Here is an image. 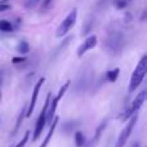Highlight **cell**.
I'll list each match as a JSON object with an SVG mask.
<instances>
[{"instance_id":"obj_1","label":"cell","mask_w":147,"mask_h":147,"mask_svg":"<svg viewBox=\"0 0 147 147\" xmlns=\"http://www.w3.org/2000/svg\"><path fill=\"white\" fill-rule=\"evenodd\" d=\"M124 44H125L124 34L120 30H117V28H111L109 31V34H107V38L105 39V45H106L107 51L111 54H114V56L121 53Z\"/></svg>"},{"instance_id":"obj_2","label":"cell","mask_w":147,"mask_h":147,"mask_svg":"<svg viewBox=\"0 0 147 147\" xmlns=\"http://www.w3.org/2000/svg\"><path fill=\"white\" fill-rule=\"evenodd\" d=\"M147 72V56H142V58L140 59L137 67L134 69V71L132 74L130 78V83H129V92H134L138 86L141 85V83L143 81Z\"/></svg>"},{"instance_id":"obj_3","label":"cell","mask_w":147,"mask_h":147,"mask_svg":"<svg viewBox=\"0 0 147 147\" xmlns=\"http://www.w3.org/2000/svg\"><path fill=\"white\" fill-rule=\"evenodd\" d=\"M70 84H71V81L70 80L66 81V83L61 86V89H59V92L57 93V96H54L53 98H51V102H49V106H48V111H47V125H51V123L53 121L54 116H56L57 106H58L59 101L62 99V97L65 96V93L67 92Z\"/></svg>"},{"instance_id":"obj_4","label":"cell","mask_w":147,"mask_h":147,"mask_svg":"<svg viewBox=\"0 0 147 147\" xmlns=\"http://www.w3.org/2000/svg\"><path fill=\"white\" fill-rule=\"evenodd\" d=\"M52 98V93L47 94V98L45 102H44V106L41 109V112L38 117V121H36V125L34 128V136H32V141H38V138L41 136L44 130V127L47 125V111H48V106H49V102H51Z\"/></svg>"},{"instance_id":"obj_5","label":"cell","mask_w":147,"mask_h":147,"mask_svg":"<svg viewBox=\"0 0 147 147\" xmlns=\"http://www.w3.org/2000/svg\"><path fill=\"white\" fill-rule=\"evenodd\" d=\"M137 121H138V111L134 112V114L128 119L127 127H125L124 129L121 130V133L119 134V138H117L115 147H124L125 145H127V141L129 140V137H130V134H132V132H133V129H134Z\"/></svg>"},{"instance_id":"obj_6","label":"cell","mask_w":147,"mask_h":147,"mask_svg":"<svg viewBox=\"0 0 147 147\" xmlns=\"http://www.w3.org/2000/svg\"><path fill=\"white\" fill-rule=\"evenodd\" d=\"M76 18H78V9H72L71 12L67 14V17L61 22L58 28H57V31H56L57 38H63V36L71 30L72 26L75 25V22H76Z\"/></svg>"},{"instance_id":"obj_7","label":"cell","mask_w":147,"mask_h":147,"mask_svg":"<svg viewBox=\"0 0 147 147\" xmlns=\"http://www.w3.org/2000/svg\"><path fill=\"white\" fill-rule=\"evenodd\" d=\"M146 96H147L146 90H142L134 99H133V102L130 103V106H128V109H125L124 112L121 114V120H123V121H127V120L129 119L133 114H134V112H137L138 110L142 107V105L145 103Z\"/></svg>"},{"instance_id":"obj_8","label":"cell","mask_w":147,"mask_h":147,"mask_svg":"<svg viewBox=\"0 0 147 147\" xmlns=\"http://www.w3.org/2000/svg\"><path fill=\"white\" fill-rule=\"evenodd\" d=\"M45 83V78H40L39 81L34 85V90H32V96H31V101L28 103V106L26 107V117H30L32 115L34 110H35V106H36V101H38V96H39V92H40L41 86L43 84Z\"/></svg>"},{"instance_id":"obj_9","label":"cell","mask_w":147,"mask_h":147,"mask_svg":"<svg viewBox=\"0 0 147 147\" xmlns=\"http://www.w3.org/2000/svg\"><path fill=\"white\" fill-rule=\"evenodd\" d=\"M96 45H97V36H96V35L89 36V38L85 39V41H84V43L81 44L80 47H79V49H78V56H79V57H83L84 54L86 53V52L90 51V49H93Z\"/></svg>"},{"instance_id":"obj_10","label":"cell","mask_w":147,"mask_h":147,"mask_svg":"<svg viewBox=\"0 0 147 147\" xmlns=\"http://www.w3.org/2000/svg\"><path fill=\"white\" fill-rule=\"evenodd\" d=\"M106 125H107V121H102L101 124L98 125V128L96 129V132H94L93 138H92L89 142H85L84 147H96L97 145H98V142H99V140H101L102 133H103V130H105V128H106Z\"/></svg>"},{"instance_id":"obj_11","label":"cell","mask_w":147,"mask_h":147,"mask_svg":"<svg viewBox=\"0 0 147 147\" xmlns=\"http://www.w3.org/2000/svg\"><path fill=\"white\" fill-rule=\"evenodd\" d=\"M58 116H54V119H53V121L51 123V125H49V130H48V134H47V137H45V140L43 141V143L40 145V147H47L48 146V143L51 142V140H52V136H53V133H54V130H56V128H57V124H58Z\"/></svg>"},{"instance_id":"obj_12","label":"cell","mask_w":147,"mask_h":147,"mask_svg":"<svg viewBox=\"0 0 147 147\" xmlns=\"http://www.w3.org/2000/svg\"><path fill=\"white\" fill-rule=\"evenodd\" d=\"M26 107H27V106H23V109L21 110L20 115H18V119H17V123H16V127H14V129H13V132H12V136H16V134H17V133H18V130H20L21 124H22L23 119H25V117H26Z\"/></svg>"},{"instance_id":"obj_13","label":"cell","mask_w":147,"mask_h":147,"mask_svg":"<svg viewBox=\"0 0 147 147\" xmlns=\"http://www.w3.org/2000/svg\"><path fill=\"white\" fill-rule=\"evenodd\" d=\"M16 51H17L20 54H22V56H25V54H27L28 52H30V45H28V43H27V41H25V40H21L20 43H18L17 48H16Z\"/></svg>"},{"instance_id":"obj_14","label":"cell","mask_w":147,"mask_h":147,"mask_svg":"<svg viewBox=\"0 0 147 147\" xmlns=\"http://www.w3.org/2000/svg\"><path fill=\"white\" fill-rule=\"evenodd\" d=\"M120 75V69H114V70H110V71L106 72V79L110 81V83H114V81L117 80V78H119Z\"/></svg>"},{"instance_id":"obj_15","label":"cell","mask_w":147,"mask_h":147,"mask_svg":"<svg viewBox=\"0 0 147 147\" xmlns=\"http://www.w3.org/2000/svg\"><path fill=\"white\" fill-rule=\"evenodd\" d=\"M13 30H14V26L9 21H4V20L0 21V31H3V32H12Z\"/></svg>"},{"instance_id":"obj_16","label":"cell","mask_w":147,"mask_h":147,"mask_svg":"<svg viewBox=\"0 0 147 147\" xmlns=\"http://www.w3.org/2000/svg\"><path fill=\"white\" fill-rule=\"evenodd\" d=\"M85 142H86L85 136H84L81 132H76L75 133V146L76 147H84Z\"/></svg>"},{"instance_id":"obj_17","label":"cell","mask_w":147,"mask_h":147,"mask_svg":"<svg viewBox=\"0 0 147 147\" xmlns=\"http://www.w3.org/2000/svg\"><path fill=\"white\" fill-rule=\"evenodd\" d=\"M78 124H79L78 121H67V123H65V124L62 125V132L66 133V134H69V133L72 132L74 128H75Z\"/></svg>"},{"instance_id":"obj_18","label":"cell","mask_w":147,"mask_h":147,"mask_svg":"<svg viewBox=\"0 0 147 147\" xmlns=\"http://www.w3.org/2000/svg\"><path fill=\"white\" fill-rule=\"evenodd\" d=\"M114 5L116 9H124L128 5V0H114Z\"/></svg>"},{"instance_id":"obj_19","label":"cell","mask_w":147,"mask_h":147,"mask_svg":"<svg viewBox=\"0 0 147 147\" xmlns=\"http://www.w3.org/2000/svg\"><path fill=\"white\" fill-rule=\"evenodd\" d=\"M28 138H30V132L27 130V132L25 133V136H23L22 140H21L20 142H18L17 145H16V147H25V146H26V143L28 142Z\"/></svg>"},{"instance_id":"obj_20","label":"cell","mask_w":147,"mask_h":147,"mask_svg":"<svg viewBox=\"0 0 147 147\" xmlns=\"http://www.w3.org/2000/svg\"><path fill=\"white\" fill-rule=\"evenodd\" d=\"M39 1H40V0H27V3H26V7H27L28 9H34V8H35L36 5L39 4Z\"/></svg>"},{"instance_id":"obj_21","label":"cell","mask_w":147,"mask_h":147,"mask_svg":"<svg viewBox=\"0 0 147 147\" xmlns=\"http://www.w3.org/2000/svg\"><path fill=\"white\" fill-rule=\"evenodd\" d=\"M25 61H26V57H23V56H21V57H13L12 63L18 65V63H23Z\"/></svg>"},{"instance_id":"obj_22","label":"cell","mask_w":147,"mask_h":147,"mask_svg":"<svg viewBox=\"0 0 147 147\" xmlns=\"http://www.w3.org/2000/svg\"><path fill=\"white\" fill-rule=\"evenodd\" d=\"M52 3H53V0H43V5H41L43 10H48L52 7Z\"/></svg>"},{"instance_id":"obj_23","label":"cell","mask_w":147,"mask_h":147,"mask_svg":"<svg viewBox=\"0 0 147 147\" xmlns=\"http://www.w3.org/2000/svg\"><path fill=\"white\" fill-rule=\"evenodd\" d=\"M8 9H10V4H8V3H0V12H5Z\"/></svg>"},{"instance_id":"obj_24","label":"cell","mask_w":147,"mask_h":147,"mask_svg":"<svg viewBox=\"0 0 147 147\" xmlns=\"http://www.w3.org/2000/svg\"><path fill=\"white\" fill-rule=\"evenodd\" d=\"M133 147H140V143H138V142H134V145H133Z\"/></svg>"},{"instance_id":"obj_25","label":"cell","mask_w":147,"mask_h":147,"mask_svg":"<svg viewBox=\"0 0 147 147\" xmlns=\"http://www.w3.org/2000/svg\"><path fill=\"white\" fill-rule=\"evenodd\" d=\"M3 84V78H1V74H0V85Z\"/></svg>"},{"instance_id":"obj_26","label":"cell","mask_w":147,"mask_h":147,"mask_svg":"<svg viewBox=\"0 0 147 147\" xmlns=\"http://www.w3.org/2000/svg\"><path fill=\"white\" fill-rule=\"evenodd\" d=\"M7 1H9V0H0V3H7Z\"/></svg>"},{"instance_id":"obj_27","label":"cell","mask_w":147,"mask_h":147,"mask_svg":"<svg viewBox=\"0 0 147 147\" xmlns=\"http://www.w3.org/2000/svg\"><path fill=\"white\" fill-rule=\"evenodd\" d=\"M0 103H1V90H0Z\"/></svg>"},{"instance_id":"obj_28","label":"cell","mask_w":147,"mask_h":147,"mask_svg":"<svg viewBox=\"0 0 147 147\" xmlns=\"http://www.w3.org/2000/svg\"><path fill=\"white\" fill-rule=\"evenodd\" d=\"M128 1H129V0H128Z\"/></svg>"}]
</instances>
